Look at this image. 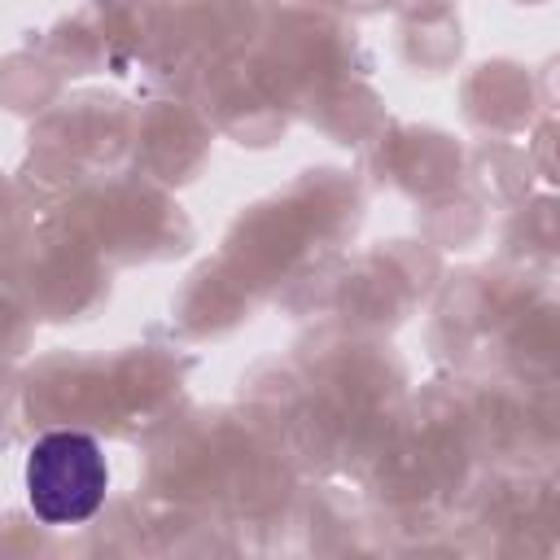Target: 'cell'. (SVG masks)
<instances>
[{
    "label": "cell",
    "mask_w": 560,
    "mask_h": 560,
    "mask_svg": "<svg viewBox=\"0 0 560 560\" xmlns=\"http://www.w3.org/2000/svg\"><path fill=\"white\" fill-rule=\"evenodd\" d=\"M109 490V468L96 438L61 429L44 433L26 455V499L39 521L48 525H79L88 521Z\"/></svg>",
    "instance_id": "1"
}]
</instances>
